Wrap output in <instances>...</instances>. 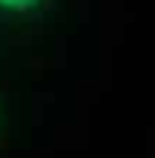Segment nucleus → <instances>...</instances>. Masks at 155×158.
I'll list each match as a JSON object with an SVG mask.
<instances>
[{
	"instance_id": "obj_1",
	"label": "nucleus",
	"mask_w": 155,
	"mask_h": 158,
	"mask_svg": "<svg viewBox=\"0 0 155 158\" xmlns=\"http://www.w3.org/2000/svg\"><path fill=\"white\" fill-rule=\"evenodd\" d=\"M55 0H0V23L6 26H29L40 23L52 12Z\"/></svg>"
},
{
	"instance_id": "obj_2",
	"label": "nucleus",
	"mask_w": 155,
	"mask_h": 158,
	"mask_svg": "<svg viewBox=\"0 0 155 158\" xmlns=\"http://www.w3.org/2000/svg\"><path fill=\"white\" fill-rule=\"evenodd\" d=\"M0 124H3V109H0Z\"/></svg>"
}]
</instances>
